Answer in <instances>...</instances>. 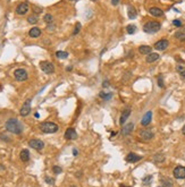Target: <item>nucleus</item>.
I'll use <instances>...</instances> for the list:
<instances>
[{
    "label": "nucleus",
    "instance_id": "nucleus-24",
    "mask_svg": "<svg viewBox=\"0 0 185 187\" xmlns=\"http://www.w3.org/2000/svg\"><path fill=\"white\" fill-rule=\"evenodd\" d=\"M56 57L58 59H66L68 57V52H66V51H57L56 52Z\"/></svg>",
    "mask_w": 185,
    "mask_h": 187
},
{
    "label": "nucleus",
    "instance_id": "nucleus-37",
    "mask_svg": "<svg viewBox=\"0 0 185 187\" xmlns=\"http://www.w3.org/2000/svg\"><path fill=\"white\" fill-rule=\"evenodd\" d=\"M176 69H177V72H179V73H182L183 70H185L184 67H183V66H181V65H178V66L176 67Z\"/></svg>",
    "mask_w": 185,
    "mask_h": 187
},
{
    "label": "nucleus",
    "instance_id": "nucleus-39",
    "mask_svg": "<svg viewBox=\"0 0 185 187\" xmlns=\"http://www.w3.org/2000/svg\"><path fill=\"white\" fill-rule=\"evenodd\" d=\"M179 74H181V78H182V79L185 82V70H183V72H182V73H179Z\"/></svg>",
    "mask_w": 185,
    "mask_h": 187
},
{
    "label": "nucleus",
    "instance_id": "nucleus-8",
    "mask_svg": "<svg viewBox=\"0 0 185 187\" xmlns=\"http://www.w3.org/2000/svg\"><path fill=\"white\" fill-rule=\"evenodd\" d=\"M173 175L176 179H185V167L183 166L176 167L173 171Z\"/></svg>",
    "mask_w": 185,
    "mask_h": 187
},
{
    "label": "nucleus",
    "instance_id": "nucleus-5",
    "mask_svg": "<svg viewBox=\"0 0 185 187\" xmlns=\"http://www.w3.org/2000/svg\"><path fill=\"white\" fill-rule=\"evenodd\" d=\"M40 68H41V70L44 72L46 74H52V73L55 72L53 64L50 62V61H46V60L40 62Z\"/></svg>",
    "mask_w": 185,
    "mask_h": 187
},
{
    "label": "nucleus",
    "instance_id": "nucleus-47",
    "mask_svg": "<svg viewBox=\"0 0 185 187\" xmlns=\"http://www.w3.org/2000/svg\"><path fill=\"white\" fill-rule=\"evenodd\" d=\"M70 1H76V0H70Z\"/></svg>",
    "mask_w": 185,
    "mask_h": 187
},
{
    "label": "nucleus",
    "instance_id": "nucleus-23",
    "mask_svg": "<svg viewBox=\"0 0 185 187\" xmlns=\"http://www.w3.org/2000/svg\"><path fill=\"white\" fill-rule=\"evenodd\" d=\"M161 184H162V187H173V181L168 178H161Z\"/></svg>",
    "mask_w": 185,
    "mask_h": 187
},
{
    "label": "nucleus",
    "instance_id": "nucleus-31",
    "mask_svg": "<svg viewBox=\"0 0 185 187\" xmlns=\"http://www.w3.org/2000/svg\"><path fill=\"white\" fill-rule=\"evenodd\" d=\"M151 180H152V176H145V177L142 179V183L144 185H149V184L151 183Z\"/></svg>",
    "mask_w": 185,
    "mask_h": 187
},
{
    "label": "nucleus",
    "instance_id": "nucleus-13",
    "mask_svg": "<svg viewBox=\"0 0 185 187\" xmlns=\"http://www.w3.org/2000/svg\"><path fill=\"white\" fill-rule=\"evenodd\" d=\"M141 159H142V157L136 154V153H128L126 155V161L130 163H135V162L140 161Z\"/></svg>",
    "mask_w": 185,
    "mask_h": 187
},
{
    "label": "nucleus",
    "instance_id": "nucleus-34",
    "mask_svg": "<svg viewBox=\"0 0 185 187\" xmlns=\"http://www.w3.org/2000/svg\"><path fill=\"white\" fill-rule=\"evenodd\" d=\"M173 25H175L176 27H181L182 26V22L179 19H174L173 21Z\"/></svg>",
    "mask_w": 185,
    "mask_h": 187
},
{
    "label": "nucleus",
    "instance_id": "nucleus-45",
    "mask_svg": "<svg viewBox=\"0 0 185 187\" xmlns=\"http://www.w3.org/2000/svg\"><path fill=\"white\" fill-rule=\"evenodd\" d=\"M116 134H117V132H112V133H111V136L116 135Z\"/></svg>",
    "mask_w": 185,
    "mask_h": 187
},
{
    "label": "nucleus",
    "instance_id": "nucleus-1",
    "mask_svg": "<svg viewBox=\"0 0 185 187\" xmlns=\"http://www.w3.org/2000/svg\"><path fill=\"white\" fill-rule=\"evenodd\" d=\"M6 129L10 133H13V134L19 135L23 132V124L18 119L10 118L6 121Z\"/></svg>",
    "mask_w": 185,
    "mask_h": 187
},
{
    "label": "nucleus",
    "instance_id": "nucleus-41",
    "mask_svg": "<svg viewBox=\"0 0 185 187\" xmlns=\"http://www.w3.org/2000/svg\"><path fill=\"white\" fill-rule=\"evenodd\" d=\"M73 154H74V155H77V154H78V152H77V150H76V149L73 150Z\"/></svg>",
    "mask_w": 185,
    "mask_h": 187
},
{
    "label": "nucleus",
    "instance_id": "nucleus-14",
    "mask_svg": "<svg viewBox=\"0 0 185 187\" xmlns=\"http://www.w3.org/2000/svg\"><path fill=\"white\" fill-rule=\"evenodd\" d=\"M152 119V111H148L144 116H143L142 120H141V125L142 126H148L150 123H151Z\"/></svg>",
    "mask_w": 185,
    "mask_h": 187
},
{
    "label": "nucleus",
    "instance_id": "nucleus-21",
    "mask_svg": "<svg viewBox=\"0 0 185 187\" xmlns=\"http://www.w3.org/2000/svg\"><path fill=\"white\" fill-rule=\"evenodd\" d=\"M19 158H21V160L23 162H27L30 160V152H28V150H22V152L19 153Z\"/></svg>",
    "mask_w": 185,
    "mask_h": 187
},
{
    "label": "nucleus",
    "instance_id": "nucleus-44",
    "mask_svg": "<svg viewBox=\"0 0 185 187\" xmlns=\"http://www.w3.org/2000/svg\"><path fill=\"white\" fill-rule=\"evenodd\" d=\"M76 177L80 178V177H81V172H77V174H76Z\"/></svg>",
    "mask_w": 185,
    "mask_h": 187
},
{
    "label": "nucleus",
    "instance_id": "nucleus-26",
    "mask_svg": "<svg viewBox=\"0 0 185 187\" xmlns=\"http://www.w3.org/2000/svg\"><path fill=\"white\" fill-rule=\"evenodd\" d=\"M38 21H39L38 15H31V16L27 18V22H28L30 24H35V23H38Z\"/></svg>",
    "mask_w": 185,
    "mask_h": 187
},
{
    "label": "nucleus",
    "instance_id": "nucleus-2",
    "mask_svg": "<svg viewBox=\"0 0 185 187\" xmlns=\"http://www.w3.org/2000/svg\"><path fill=\"white\" fill-rule=\"evenodd\" d=\"M161 28V24L159 22H156V21H151V22H148L145 23L143 26V31L148 34H154L157 33L158 31H160Z\"/></svg>",
    "mask_w": 185,
    "mask_h": 187
},
{
    "label": "nucleus",
    "instance_id": "nucleus-36",
    "mask_svg": "<svg viewBox=\"0 0 185 187\" xmlns=\"http://www.w3.org/2000/svg\"><path fill=\"white\" fill-rule=\"evenodd\" d=\"M158 85H159V87H164V86H165V84H164V79H162V76H161V75L158 77Z\"/></svg>",
    "mask_w": 185,
    "mask_h": 187
},
{
    "label": "nucleus",
    "instance_id": "nucleus-15",
    "mask_svg": "<svg viewBox=\"0 0 185 187\" xmlns=\"http://www.w3.org/2000/svg\"><path fill=\"white\" fill-rule=\"evenodd\" d=\"M133 129H134V124H133V123H128L127 125H125V126L123 127V129H122V134L124 136L130 135V134L132 133Z\"/></svg>",
    "mask_w": 185,
    "mask_h": 187
},
{
    "label": "nucleus",
    "instance_id": "nucleus-11",
    "mask_svg": "<svg viewBox=\"0 0 185 187\" xmlns=\"http://www.w3.org/2000/svg\"><path fill=\"white\" fill-rule=\"evenodd\" d=\"M27 11H28V4L27 2H22L16 7L17 15H25Z\"/></svg>",
    "mask_w": 185,
    "mask_h": 187
},
{
    "label": "nucleus",
    "instance_id": "nucleus-48",
    "mask_svg": "<svg viewBox=\"0 0 185 187\" xmlns=\"http://www.w3.org/2000/svg\"><path fill=\"white\" fill-rule=\"evenodd\" d=\"M70 187H76V186H70Z\"/></svg>",
    "mask_w": 185,
    "mask_h": 187
},
{
    "label": "nucleus",
    "instance_id": "nucleus-20",
    "mask_svg": "<svg viewBox=\"0 0 185 187\" xmlns=\"http://www.w3.org/2000/svg\"><path fill=\"white\" fill-rule=\"evenodd\" d=\"M127 15H128V18H130V19L136 18V16H137L136 9H135L134 7H132V6H128V8H127Z\"/></svg>",
    "mask_w": 185,
    "mask_h": 187
},
{
    "label": "nucleus",
    "instance_id": "nucleus-28",
    "mask_svg": "<svg viewBox=\"0 0 185 187\" xmlns=\"http://www.w3.org/2000/svg\"><path fill=\"white\" fill-rule=\"evenodd\" d=\"M99 96H100L101 99H103V100H109V99L112 98V93H105V92H100Z\"/></svg>",
    "mask_w": 185,
    "mask_h": 187
},
{
    "label": "nucleus",
    "instance_id": "nucleus-12",
    "mask_svg": "<svg viewBox=\"0 0 185 187\" xmlns=\"http://www.w3.org/2000/svg\"><path fill=\"white\" fill-rule=\"evenodd\" d=\"M65 138L69 141H74L77 138V133L74 128H67V130L65 132Z\"/></svg>",
    "mask_w": 185,
    "mask_h": 187
},
{
    "label": "nucleus",
    "instance_id": "nucleus-40",
    "mask_svg": "<svg viewBox=\"0 0 185 187\" xmlns=\"http://www.w3.org/2000/svg\"><path fill=\"white\" fill-rule=\"evenodd\" d=\"M102 86H103V87H108V86H109V82H108V81H105V82L102 83Z\"/></svg>",
    "mask_w": 185,
    "mask_h": 187
},
{
    "label": "nucleus",
    "instance_id": "nucleus-29",
    "mask_svg": "<svg viewBox=\"0 0 185 187\" xmlns=\"http://www.w3.org/2000/svg\"><path fill=\"white\" fill-rule=\"evenodd\" d=\"M52 19H53V17L51 16L50 14H47V15H44V17H43V21H44L47 24H51V23H52Z\"/></svg>",
    "mask_w": 185,
    "mask_h": 187
},
{
    "label": "nucleus",
    "instance_id": "nucleus-18",
    "mask_svg": "<svg viewBox=\"0 0 185 187\" xmlns=\"http://www.w3.org/2000/svg\"><path fill=\"white\" fill-rule=\"evenodd\" d=\"M28 35L31 38H39L41 35V30L39 27H32L30 31H28Z\"/></svg>",
    "mask_w": 185,
    "mask_h": 187
},
{
    "label": "nucleus",
    "instance_id": "nucleus-32",
    "mask_svg": "<svg viewBox=\"0 0 185 187\" xmlns=\"http://www.w3.org/2000/svg\"><path fill=\"white\" fill-rule=\"evenodd\" d=\"M52 171L55 172V174H60L63 169H61V167H59V166H53L52 167Z\"/></svg>",
    "mask_w": 185,
    "mask_h": 187
},
{
    "label": "nucleus",
    "instance_id": "nucleus-3",
    "mask_svg": "<svg viewBox=\"0 0 185 187\" xmlns=\"http://www.w3.org/2000/svg\"><path fill=\"white\" fill-rule=\"evenodd\" d=\"M40 129L41 132L44 134H53L58 130V125H56L55 123H51V121H44L40 125Z\"/></svg>",
    "mask_w": 185,
    "mask_h": 187
},
{
    "label": "nucleus",
    "instance_id": "nucleus-33",
    "mask_svg": "<svg viewBox=\"0 0 185 187\" xmlns=\"http://www.w3.org/2000/svg\"><path fill=\"white\" fill-rule=\"evenodd\" d=\"M80 30H81V24L80 23H77L75 26V28H74V32H73V35H76V34L80 32Z\"/></svg>",
    "mask_w": 185,
    "mask_h": 187
},
{
    "label": "nucleus",
    "instance_id": "nucleus-25",
    "mask_svg": "<svg viewBox=\"0 0 185 187\" xmlns=\"http://www.w3.org/2000/svg\"><path fill=\"white\" fill-rule=\"evenodd\" d=\"M153 161L156 162V163H160V162H164V161H165V157H164L162 154L158 153V154H156V155L153 157Z\"/></svg>",
    "mask_w": 185,
    "mask_h": 187
},
{
    "label": "nucleus",
    "instance_id": "nucleus-38",
    "mask_svg": "<svg viewBox=\"0 0 185 187\" xmlns=\"http://www.w3.org/2000/svg\"><path fill=\"white\" fill-rule=\"evenodd\" d=\"M119 1H120V0H111V4H112L114 6H117L118 4H119Z\"/></svg>",
    "mask_w": 185,
    "mask_h": 187
},
{
    "label": "nucleus",
    "instance_id": "nucleus-49",
    "mask_svg": "<svg viewBox=\"0 0 185 187\" xmlns=\"http://www.w3.org/2000/svg\"><path fill=\"white\" fill-rule=\"evenodd\" d=\"M158 187H162V186H158Z\"/></svg>",
    "mask_w": 185,
    "mask_h": 187
},
{
    "label": "nucleus",
    "instance_id": "nucleus-30",
    "mask_svg": "<svg viewBox=\"0 0 185 187\" xmlns=\"http://www.w3.org/2000/svg\"><path fill=\"white\" fill-rule=\"evenodd\" d=\"M175 38L178 39L179 41H185V33H183V32H177V33L175 34Z\"/></svg>",
    "mask_w": 185,
    "mask_h": 187
},
{
    "label": "nucleus",
    "instance_id": "nucleus-10",
    "mask_svg": "<svg viewBox=\"0 0 185 187\" xmlns=\"http://www.w3.org/2000/svg\"><path fill=\"white\" fill-rule=\"evenodd\" d=\"M139 135L140 137L144 140V141H150L153 138V132H152L151 129H142V130H140V133H139Z\"/></svg>",
    "mask_w": 185,
    "mask_h": 187
},
{
    "label": "nucleus",
    "instance_id": "nucleus-17",
    "mask_svg": "<svg viewBox=\"0 0 185 187\" xmlns=\"http://www.w3.org/2000/svg\"><path fill=\"white\" fill-rule=\"evenodd\" d=\"M149 13H150V15H152V16H154V17L164 16V11L160 8H158V7H151V8L149 9Z\"/></svg>",
    "mask_w": 185,
    "mask_h": 187
},
{
    "label": "nucleus",
    "instance_id": "nucleus-43",
    "mask_svg": "<svg viewBox=\"0 0 185 187\" xmlns=\"http://www.w3.org/2000/svg\"><path fill=\"white\" fill-rule=\"evenodd\" d=\"M182 133H183V135H185V125L183 126V128H182Z\"/></svg>",
    "mask_w": 185,
    "mask_h": 187
},
{
    "label": "nucleus",
    "instance_id": "nucleus-50",
    "mask_svg": "<svg viewBox=\"0 0 185 187\" xmlns=\"http://www.w3.org/2000/svg\"><path fill=\"white\" fill-rule=\"evenodd\" d=\"M92 1H95V0H92Z\"/></svg>",
    "mask_w": 185,
    "mask_h": 187
},
{
    "label": "nucleus",
    "instance_id": "nucleus-19",
    "mask_svg": "<svg viewBox=\"0 0 185 187\" xmlns=\"http://www.w3.org/2000/svg\"><path fill=\"white\" fill-rule=\"evenodd\" d=\"M159 59V55L158 53H156V52H151V53H149L148 56H147V62H149V64H151V62H154V61H157V60Z\"/></svg>",
    "mask_w": 185,
    "mask_h": 187
},
{
    "label": "nucleus",
    "instance_id": "nucleus-42",
    "mask_svg": "<svg viewBox=\"0 0 185 187\" xmlns=\"http://www.w3.org/2000/svg\"><path fill=\"white\" fill-rule=\"evenodd\" d=\"M72 69H73V68H72V66H68V67L66 68V70H68V72H70Z\"/></svg>",
    "mask_w": 185,
    "mask_h": 187
},
{
    "label": "nucleus",
    "instance_id": "nucleus-35",
    "mask_svg": "<svg viewBox=\"0 0 185 187\" xmlns=\"http://www.w3.org/2000/svg\"><path fill=\"white\" fill-rule=\"evenodd\" d=\"M44 180H46V183H48V184H50V185H53V184H55V179L50 178V177H46Z\"/></svg>",
    "mask_w": 185,
    "mask_h": 187
},
{
    "label": "nucleus",
    "instance_id": "nucleus-27",
    "mask_svg": "<svg viewBox=\"0 0 185 187\" xmlns=\"http://www.w3.org/2000/svg\"><path fill=\"white\" fill-rule=\"evenodd\" d=\"M126 31L128 34H134L136 32V26L133 25V24H130V25L126 26Z\"/></svg>",
    "mask_w": 185,
    "mask_h": 187
},
{
    "label": "nucleus",
    "instance_id": "nucleus-22",
    "mask_svg": "<svg viewBox=\"0 0 185 187\" xmlns=\"http://www.w3.org/2000/svg\"><path fill=\"white\" fill-rule=\"evenodd\" d=\"M151 47H149V45H141L139 48L140 53H142V55H149V53H151Z\"/></svg>",
    "mask_w": 185,
    "mask_h": 187
},
{
    "label": "nucleus",
    "instance_id": "nucleus-46",
    "mask_svg": "<svg viewBox=\"0 0 185 187\" xmlns=\"http://www.w3.org/2000/svg\"><path fill=\"white\" fill-rule=\"evenodd\" d=\"M120 187H127V186H124V185H122V186H120Z\"/></svg>",
    "mask_w": 185,
    "mask_h": 187
},
{
    "label": "nucleus",
    "instance_id": "nucleus-4",
    "mask_svg": "<svg viewBox=\"0 0 185 187\" xmlns=\"http://www.w3.org/2000/svg\"><path fill=\"white\" fill-rule=\"evenodd\" d=\"M14 77L18 82H24V81H26L28 78V74H27V72H26L25 69L18 68V69H16L14 72Z\"/></svg>",
    "mask_w": 185,
    "mask_h": 187
},
{
    "label": "nucleus",
    "instance_id": "nucleus-6",
    "mask_svg": "<svg viewBox=\"0 0 185 187\" xmlns=\"http://www.w3.org/2000/svg\"><path fill=\"white\" fill-rule=\"evenodd\" d=\"M31 102H32L31 99H27L24 102V104L22 106V108L19 110V113H21L22 117H26V116H28L31 113Z\"/></svg>",
    "mask_w": 185,
    "mask_h": 187
},
{
    "label": "nucleus",
    "instance_id": "nucleus-16",
    "mask_svg": "<svg viewBox=\"0 0 185 187\" xmlns=\"http://www.w3.org/2000/svg\"><path fill=\"white\" fill-rule=\"evenodd\" d=\"M131 116V108H126L125 110L123 111L122 116H120V119H119V124L120 125H124V123L127 120V118Z\"/></svg>",
    "mask_w": 185,
    "mask_h": 187
},
{
    "label": "nucleus",
    "instance_id": "nucleus-7",
    "mask_svg": "<svg viewBox=\"0 0 185 187\" xmlns=\"http://www.w3.org/2000/svg\"><path fill=\"white\" fill-rule=\"evenodd\" d=\"M28 145L32 147V149H35L36 151H41L43 147H44V143H43L41 140H38V138H33L28 142Z\"/></svg>",
    "mask_w": 185,
    "mask_h": 187
},
{
    "label": "nucleus",
    "instance_id": "nucleus-9",
    "mask_svg": "<svg viewBox=\"0 0 185 187\" xmlns=\"http://www.w3.org/2000/svg\"><path fill=\"white\" fill-rule=\"evenodd\" d=\"M168 45H169L168 40L161 39V40H159L158 42L154 43V49H156V50H159V51H164L168 48Z\"/></svg>",
    "mask_w": 185,
    "mask_h": 187
}]
</instances>
